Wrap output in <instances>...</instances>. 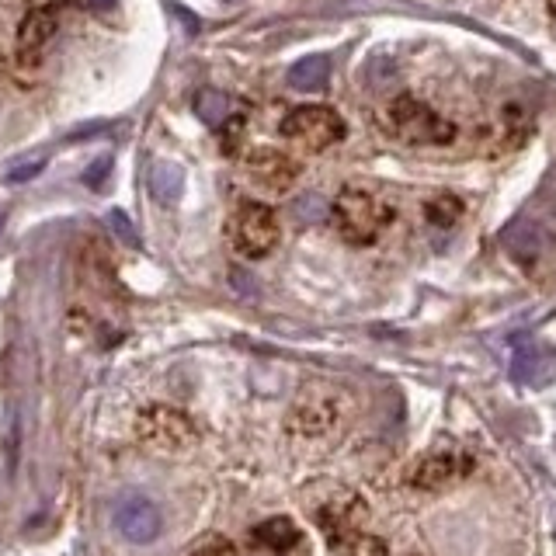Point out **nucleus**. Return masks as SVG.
Listing matches in <instances>:
<instances>
[{
  "label": "nucleus",
  "mask_w": 556,
  "mask_h": 556,
  "mask_svg": "<svg viewBox=\"0 0 556 556\" xmlns=\"http://www.w3.org/2000/svg\"><path fill=\"white\" fill-rule=\"evenodd\" d=\"M383 122L397 139L414 146H445L456 139V126L449 119L428 108L424 101L411 98V94H400L390 105L383 108Z\"/></svg>",
  "instance_id": "nucleus-1"
},
{
  "label": "nucleus",
  "mask_w": 556,
  "mask_h": 556,
  "mask_svg": "<svg viewBox=\"0 0 556 556\" xmlns=\"http://www.w3.org/2000/svg\"><path fill=\"white\" fill-rule=\"evenodd\" d=\"M282 240V226H278V216L261 202H240L237 212L230 219V244L240 258L247 261H261L278 247Z\"/></svg>",
  "instance_id": "nucleus-2"
},
{
  "label": "nucleus",
  "mask_w": 556,
  "mask_h": 556,
  "mask_svg": "<svg viewBox=\"0 0 556 556\" xmlns=\"http://www.w3.org/2000/svg\"><path fill=\"white\" fill-rule=\"evenodd\" d=\"M331 212H334V226H338L341 237L358 247L372 244V240L383 233L386 219H390L383 202H379L376 195L365 192V188H345Z\"/></svg>",
  "instance_id": "nucleus-3"
},
{
  "label": "nucleus",
  "mask_w": 556,
  "mask_h": 556,
  "mask_svg": "<svg viewBox=\"0 0 556 556\" xmlns=\"http://www.w3.org/2000/svg\"><path fill=\"white\" fill-rule=\"evenodd\" d=\"M282 136L299 143L303 150H327L338 139H345V119L327 105H306L285 115Z\"/></svg>",
  "instance_id": "nucleus-4"
},
{
  "label": "nucleus",
  "mask_w": 556,
  "mask_h": 556,
  "mask_svg": "<svg viewBox=\"0 0 556 556\" xmlns=\"http://www.w3.org/2000/svg\"><path fill=\"white\" fill-rule=\"evenodd\" d=\"M136 435L143 438L146 445L164 452H178V449H192L199 442V428L192 424V417L174 411V407H146L143 414L136 417Z\"/></svg>",
  "instance_id": "nucleus-5"
},
{
  "label": "nucleus",
  "mask_w": 556,
  "mask_h": 556,
  "mask_svg": "<svg viewBox=\"0 0 556 556\" xmlns=\"http://www.w3.org/2000/svg\"><path fill=\"white\" fill-rule=\"evenodd\" d=\"M313 518H317L327 543L338 550L345 539L358 536V532L365 529V522H369V504L358 494H351V490H334L320 508H313Z\"/></svg>",
  "instance_id": "nucleus-6"
},
{
  "label": "nucleus",
  "mask_w": 556,
  "mask_h": 556,
  "mask_svg": "<svg viewBox=\"0 0 556 556\" xmlns=\"http://www.w3.org/2000/svg\"><path fill=\"white\" fill-rule=\"evenodd\" d=\"M473 473V456L463 449H435L424 452L411 466V487L417 490H442Z\"/></svg>",
  "instance_id": "nucleus-7"
},
{
  "label": "nucleus",
  "mask_w": 556,
  "mask_h": 556,
  "mask_svg": "<svg viewBox=\"0 0 556 556\" xmlns=\"http://www.w3.org/2000/svg\"><path fill=\"white\" fill-rule=\"evenodd\" d=\"M341 417H345L341 397H334V393H327V390H317V393H306V397L292 407L289 428L296 431V435L320 438V435H327V431L338 428Z\"/></svg>",
  "instance_id": "nucleus-8"
},
{
  "label": "nucleus",
  "mask_w": 556,
  "mask_h": 556,
  "mask_svg": "<svg viewBox=\"0 0 556 556\" xmlns=\"http://www.w3.org/2000/svg\"><path fill=\"white\" fill-rule=\"evenodd\" d=\"M115 529H119L122 539L136 546H146L160 536L164 529V518H160V508L146 497H126L115 511Z\"/></svg>",
  "instance_id": "nucleus-9"
},
{
  "label": "nucleus",
  "mask_w": 556,
  "mask_h": 556,
  "mask_svg": "<svg viewBox=\"0 0 556 556\" xmlns=\"http://www.w3.org/2000/svg\"><path fill=\"white\" fill-rule=\"evenodd\" d=\"M56 32H60V14H56V7H35V11H28L18 28V46H14L18 60L25 63V67L28 63H39Z\"/></svg>",
  "instance_id": "nucleus-10"
},
{
  "label": "nucleus",
  "mask_w": 556,
  "mask_h": 556,
  "mask_svg": "<svg viewBox=\"0 0 556 556\" xmlns=\"http://www.w3.org/2000/svg\"><path fill=\"white\" fill-rule=\"evenodd\" d=\"M244 167L265 192H275V195L289 192L299 178V164L278 150H251L244 157Z\"/></svg>",
  "instance_id": "nucleus-11"
},
{
  "label": "nucleus",
  "mask_w": 556,
  "mask_h": 556,
  "mask_svg": "<svg viewBox=\"0 0 556 556\" xmlns=\"http://www.w3.org/2000/svg\"><path fill=\"white\" fill-rule=\"evenodd\" d=\"M501 240H504V251L511 254V261H518V265H525V268L536 265L546 251V233L539 230V223H532V219H515V223L501 233Z\"/></svg>",
  "instance_id": "nucleus-12"
},
{
  "label": "nucleus",
  "mask_w": 556,
  "mask_h": 556,
  "mask_svg": "<svg viewBox=\"0 0 556 556\" xmlns=\"http://www.w3.org/2000/svg\"><path fill=\"white\" fill-rule=\"evenodd\" d=\"M556 376V351L553 348H539V345H525L515 351L511 358V379L522 386H543Z\"/></svg>",
  "instance_id": "nucleus-13"
},
{
  "label": "nucleus",
  "mask_w": 556,
  "mask_h": 556,
  "mask_svg": "<svg viewBox=\"0 0 556 556\" xmlns=\"http://www.w3.org/2000/svg\"><path fill=\"white\" fill-rule=\"evenodd\" d=\"M254 543L265 546V550H272V553H289L299 546V529H296V522L285 515L268 518V522H261L258 529H254Z\"/></svg>",
  "instance_id": "nucleus-14"
},
{
  "label": "nucleus",
  "mask_w": 556,
  "mask_h": 556,
  "mask_svg": "<svg viewBox=\"0 0 556 556\" xmlns=\"http://www.w3.org/2000/svg\"><path fill=\"white\" fill-rule=\"evenodd\" d=\"M327 77H331V60L327 56H303L299 63H292L289 87L299 94H313V91H324Z\"/></svg>",
  "instance_id": "nucleus-15"
},
{
  "label": "nucleus",
  "mask_w": 556,
  "mask_h": 556,
  "mask_svg": "<svg viewBox=\"0 0 556 556\" xmlns=\"http://www.w3.org/2000/svg\"><path fill=\"white\" fill-rule=\"evenodd\" d=\"M150 192L157 202H164V206H174V202L181 199V192H185V171H181L178 164H167V160H160V164H153L150 171Z\"/></svg>",
  "instance_id": "nucleus-16"
},
{
  "label": "nucleus",
  "mask_w": 556,
  "mask_h": 556,
  "mask_svg": "<svg viewBox=\"0 0 556 556\" xmlns=\"http://www.w3.org/2000/svg\"><path fill=\"white\" fill-rule=\"evenodd\" d=\"M195 112H199V119L206 122V126L219 129L233 115V105L223 91H202L199 98H195Z\"/></svg>",
  "instance_id": "nucleus-17"
},
{
  "label": "nucleus",
  "mask_w": 556,
  "mask_h": 556,
  "mask_svg": "<svg viewBox=\"0 0 556 556\" xmlns=\"http://www.w3.org/2000/svg\"><path fill=\"white\" fill-rule=\"evenodd\" d=\"M463 212H466V206L456 199V195H435V199L424 206V216H428V223L445 226V230H449V226H456L459 219H463Z\"/></svg>",
  "instance_id": "nucleus-18"
},
{
  "label": "nucleus",
  "mask_w": 556,
  "mask_h": 556,
  "mask_svg": "<svg viewBox=\"0 0 556 556\" xmlns=\"http://www.w3.org/2000/svg\"><path fill=\"white\" fill-rule=\"evenodd\" d=\"M338 556H390V546H386L379 536L358 532V536H351L338 546Z\"/></svg>",
  "instance_id": "nucleus-19"
},
{
  "label": "nucleus",
  "mask_w": 556,
  "mask_h": 556,
  "mask_svg": "<svg viewBox=\"0 0 556 556\" xmlns=\"http://www.w3.org/2000/svg\"><path fill=\"white\" fill-rule=\"evenodd\" d=\"M105 223H108V230L115 233V237L122 240V244H129V247H136L139 244V233H136V226L129 223V216L122 209H112L105 216Z\"/></svg>",
  "instance_id": "nucleus-20"
},
{
  "label": "nucleus",
  "mask_w": 556,
  "mask_h": 556,
  "mask_svg": "<svg viewBox=\"0 0 556 556\" xmlns=\"http://www.w3.org/2000/svg\"><path fill=\"white\" fill-rule=\"evenodd\" d=\"M188 556H240V550L230 543V539L212 536V539H202L199 546H192V550H188Z\"/></svg>",
  "instance_id": "nucleus-21"
},
{
  "label": "nucleus",
  "mask_w": 556,
  "mask_h": 556,
  "mask_svg": "<svg viewBox=\"0 0 556 556\" xmlns=\"http://www.w3.org/2000/svg\"><path fill=\"white\" fill-rule=\"evenodd\" d=\"M108 174H112V153H101V157L84 171V185L87 188H105Z\"/></svg>",
  "instance_id": "nucleus-22"
},
{
  "label": "nucleus",
  "mask_w": 556,
  "mask_h": 556,
  "mask_svg": "<svg viewBox=\"0 0 556 556\" xmlns=\"http://www.w3.org/2000/svg\"><path fill=\"white\" fill-rule=\"evenodd\" d=\"M46 171V160H28V164H18L14 171H7V185H25V181L39 178Z\"/></svg>",
  "instance_id": "nucleus-23"
},
{
  "label": "nucleus",
  "mask_w": 556,
  "mask_h": 556,
  "mask_svg": "<svg viewBox=\"0 0 556 556\" xmlns=\"http://www.w3.org/2000/svg\"><path fill=\"white\" fill-rule=\"evenodd\" d=\"M91 4H98V7H108V4H112V0H91Z\"/></svg>",
  "instance_id": "nucleus-24"
},
{
  "label": "nucleus",
  "mask_w": 556,
  "mask_h": 556,
  "mask_svg": "<svg viewBox=\"0 0 556 556\" xmlns=\"http://www.w3.org/2000/svg\"><path fill=\"white\" fill-rule=\"evenodd\" d=\"M223 4H240V0H223Z\"/></svg>",
  "instance_id": "nucleus-25"
}]
</instances>
